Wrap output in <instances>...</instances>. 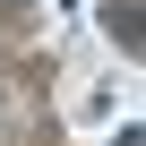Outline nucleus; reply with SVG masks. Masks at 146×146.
<instances>
[{"label": "nucleus", "mask_w": 146, "mask_h": 146, "mask_svg": "<svg viewBox=\"0 0 146 146\" xmlns=\"http://www.w3.org/2000/svg\"><path fill=\"white\" fill-rule=\"evenodd\" d=\"M103 26H112L120 52H137V0H103Z\"/></svg>", "instance_id": "nucleus-1"}]
</instances>
